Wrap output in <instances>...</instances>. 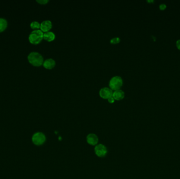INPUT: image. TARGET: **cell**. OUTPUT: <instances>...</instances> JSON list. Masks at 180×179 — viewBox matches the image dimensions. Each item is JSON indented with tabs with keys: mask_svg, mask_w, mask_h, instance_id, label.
<instances>
[{
	"mask_svg": "<svg viewBox=\"0 0 180 179\" xmlns=\"http://www.w3.org/2000/svg\"><path fill=\"white\" fill-rule=\"evenodd\" d=\"M27 59L30 64L36 67H39L43 65V57L41 54L36 51H32L27 56Z\"/></svg>",
	"mask_w": 180,
	"mask_h": 179,
	"instance_id": "6da1fadb",
	"label": "cell"
},
{
	"mask_svg": "<svg viewBox=\"0 0 180 179\" xmlns=\"http://www.w3.org/2000/svg\"><path fill=\"white\" fill-rule=\"evenodd\" d=\"M32 140L34 144L36 146H40L43 144L46 141V136L42 132H36L33 134Z\"/></svg>",
	"mask_w": 180,
	"mask_h": 179,
	"instance_id": "277c9868",
	"label": "cell"
},
{
	"mask_svg": "<svg viewBox=\"0 0 180 179\" xmlns=\"http://www.w3.org/2000/svg\"><path fill=\"white\" fill-rule=\"evenodd\" d=\"M49 1V0H36V2L37 3H39L40 4H43V5L47 4Z\"/></svg>",
	"mask_w": 180,
	"mask_h": 179,
	"instance_id": "9a60e30c",
	"label": "cell"
},
{
	"mask_svg": "<svg viewBox=\"0 0 180 179\" xmlns=\"http://www.w3.org/2000/svg\"><path fill=\"white\" fill-rule=\"evenodd\" d=\"M166 8V5L164 4H162L159 5V8L161 9V10H164L165 8Z\"/></svg>",
	"mask_w": 180,
	"mask_h": 179,
	"instance_id": "e0dca14e",
	"label": "cell"
},
{
	"mask_svg": "<svg viewBox=\"0 0 180 179\" xmlns=\"http://www.w3.org/2000/svg\"><path fill=\"white\" fill-rule=\"evenodd\" d=\"M55 39V34L52 31H49L43 34V39L48 42H52Z\"/></svg>",
	"mask_w": 180,
	"mask_h": 179,
	"instance_id": "8fae6325",
	"label": "cell"
},
{
	"mask_svg": "<svg viewBox=\"0 0 180 179\" xmlns=\"http://www.w3.org/2000/svg\"><path fill=\"white\" fill-rule=\"evenodd\" d=\"M108 100L109 103H114L115 100V99H114V97H113V96H111L108 98Z\"/></svg>",
	"mask_w": 180,
	"mask_h": 179,
	"instance_id": "2e32d148",
	"label": "cell"
},
{
	"mask_svg": "<svg viewBox=\"0 0 180 179\" xmlns=\"http://www.w3.org/2000/svg\"><path fill=\"white\" fill-rule=\"evenodd\" d=\"M94 151H95V154L99 157L105 156L107 153V149L106 148V147L102 144L97 145L95 147Z\"/></svg>",
	"mask_w": 180,
	"mask_h": 179,
	"instance_id": "8992f818",
	"label": "cell"
},
{
	"mask_svg": "<svg viewBox=\"0 0 180 179\" xmlns=\"http://www.w3.org/2000/svg\"><path fill=\"white\" fill-rule=\"evenodd\" d=\"M43 34L41 29L33 30L29 36L30 42L34 45L39 44L43 39Z\"/></svg>",
	"mask_w": 180,
	"mask_h": 179,
	"instance_id": "7a4b0ae2",
	"label": "cell"
},
{
	"mask_svg": "<svg viewBox=\"0 0 180 179\" xmlns=\"http://www.w3.org/2000/svg\"><path fill=\"white\" fill-rule=\"evenodd\" d=\"M113 90L108 87H104L100 89L99 91V95L100 97L103 99H108L109 97L113 95Z\"/></svg>",
	"mask_w": 180,
	"mask_h": 179,
	"instance_id": "5b68a950",
	"label": "cell"
},
{
	"mask_svg": "<svg viewBox=\"0 0 180 179\" xmlns=\"http://www.w3.org/2000/svg\"><path fill=\"white\" fill-rule=\"evenodd\" d=\"M40 25L41 23L38 22L37 21H33L30 24L31 29H33L34 30H36L40 29Z\"/></svg>",
	"mask_w": 180,
	"mask_h": 179,
	"instance_id": "4fadbf2b",
	"label": "cell"
},
{
	"mask_svg": "<svg viewBox=\"0 0 180 179\" xmlns=\"http://www.w3.org/2000/svg\"><path fill=\"white\" fill-rule=\"evenodd\" d=\"M55 65H56V62L52 58H49L44 60L43 64L44 67L48 69H51L52 68H54Z\"/></svg>",
	"mask_w": 180,
	"mask_h": 179,
	"instance_id": "ba28073f",
	"label": "cell"
},
{
	"mask_svg": "<svg viewBox=\"0 0 180 179\" xmlns=\"http://www.w3.org/2000/svg\"><path fill=\"white\" fill-rule=\"evenodd\" d=\"M112 96L116 100H120L124 98L125 97V93L123 90L119 89L116 91H114Z\"/></svg>",
	"mask_w": 180,
	"mask_h": 179,
	"instance_id": "9c48e42d",
	"label": "cell"
},
{
	"mask_svg": "<svg viewBox=\"0 0 180 179\" xmlns=\"http://www.w3.org/2000/svg\"><path fill=\"white\" fill-rule=\"evenodd\" d=\"M52 28V23L51 21L49 20H44L42 22L40 25V29L43 32H47L50 31V29Z\"/></svg>",
	"mask_w": 180,
	"mask_h": 179,
	"instance_id": "52a82bcc",
	"label": "cell"
},
{
	"mask_svg": "<svg viewBox=\"0 0 180 179\" xmlns=\"http://www.w3.org/2000/svg\"><path fill=\"white\" fill-rule=\"evenodd\" d=\"M121 41V39L119 37H114L112 38L110 40V43L113 44H118L120 43Z\"/></svg>",
	"mask_w": 180,
	"mask_h": 179,
	"instance_id": "5bb4252c",
	"label": "cell"
},
{
	"mask_svg": "<svg viewBox=\"0 0 180 179\" xmlns=\"http://www.w3.org/2000/svg\"><path fill=\"white\" fill-rule=\"evenodd\" d=\"M123 84V80L120 76H114L110 79L109 81V87L113 91H116L121 88Z\"/></svg>",
	"mask_w": 180,
	"mask_h": 179,
	"instance_id": "3957f363",
	"label": "cell"
},
{
	"mask_svg": "<svg viewBox=\"0 0 180 179\" xmlns=\"http://www.w3.org/2000/svg\"><path fill=\"white\" fill-rule=\"evenodd\" d=\"M8 26V22L5 19L0 18V32L5 30Z\"/></svg>",
	"mask_w": 180,
	"mask_h": 179,
	"instance_id": "7c38bea8",
	"label": "cell"
},
{
	"mask_svg": "<svg viewBox=\"0 0 180 179\" xmlns=\"http://www.w3.org/2000/svg\"><path fill=\"white\" fill-rule=\"evenodd\" d=\"M176 46L180 50V39H178V41L176 42Z\"/></svg>",
	"mask_w": 180,
	"mask_h": 179,
	"instance_id": "ac0fdd59",
	"label": "cell"
},
{
	"mask_svg": "<svg viewBox=\"0 0 180 179\" xmlns=\"http://www.w3.org/2000/svg\"><path fill=\"white\" fill-rule=\"evenodd\" d=\"M87 140L89 144L94 146L97 144L98 142V138L94 134H90L87 136Z\"/></svg>",
	"mask_w": 180,
	"mask_h": 179,
	"instance_id": "30bf717a",
	"label": "cell"
}]
</instances>
